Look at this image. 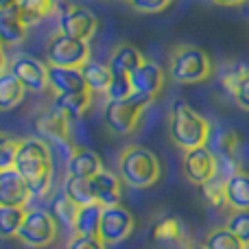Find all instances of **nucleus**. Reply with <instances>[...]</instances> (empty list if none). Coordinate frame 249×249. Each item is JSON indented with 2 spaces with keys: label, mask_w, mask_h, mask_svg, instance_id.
Masks as SVG:
<instances>
[{
  "label": "nucleus",
  "mask_w": 249,
  "mask_h": 249,
  "mask_svg": "<svg viewBox=\"0 0 249 249\" xmlns=\"http://www.w3.org/2000/svg\"><path fill=\"white\" fill-rule=\"evenodd\" d=\"M228 208L230 212L249 210V173L238 171L228 179Z\"/></svg>",
  "instance_id": "5701e85b"
},
{
  "label": "nucleus",
  "mask_w": 249,
  "mask_h": 249,
  "mask_svg": "<svg viewBox=\"0 0 249 249\" xmlns=\"http://www.w3.org/2000/svg\"><path fill=\"white\" fill-rule=\"evenodd\" d=\"M230 96L234 99V103H236L238 107L249 112V66L247 64H243L241 77H238L236 86H234V90H232Z\"/></svg>",
  "instance_id": "72a5a7b5"
},
{
  "label": "nucleus",
  "mask_w": 249,
  "mask_h": 249,
  "mask_svg": "<svg viewBox=\"0 0 249 249\" xmlns=\"http://www.w3.org/2000/svg\"><path fill=\"white\" fill-rule=\"evenodd\" d=\"M103 168L99 153H94L92 149L86 146H74L68 155V175L81 177V179H94Z\"/></svg>",
  "instance_id": "dca6fc26"
},
{
  "label": "nucleus",
  "mask_w": 249,
  "mask_h": 249,
  "mask_svg": "<svg viewBox=\"0 0 249 249\" xmlns=\"http://www.w3.org/2000/svg\"><path fill=\"white\" fill-rule=\"evenodd\" d=\"M7 66L26 90L44 92L46 88H51V68L44 61L31 55H16L11 61H7Z\"/></svg>",
  "instance_id": "1a4fd4ad"
},
{
  "label": "nucleus",
  "mask_w": 249,
  "mask_h": 249,
  "mask_svg": "<svg viewBox=\"0 0 249 249\" xmlns=\"http://www.w3.org/2000/svg\"><path fill=\"white\" fill-rule=\"evenodd\" d=\"M16 171L29 184L35 197H44L53 181V153L42 138H20L16 155Z\"/></svg>",
  "instance_id": "f257e3e1"
},
{
  "label": "nucleus",
  "mask_w": 249,
  "mask_h": 249,
  "mask_svg": "<svg viewBox=\"0 0 249 249\" xmlns=\"http://www.w3.org/2000/svg\"><path fill=\"white\" fill-rule=\"evenodd\" d=\"M51 68V88L55 96H68V94H79V92H88L86 77L81 70L74 68Z\"/></svg>",
  "instance_id": "a211bd4d"
},
{
  "label": "nucleus",
  "mask_w": 249,
  "mask_h": 249,
  "mask_svg": "<svg viewBox=\"0 0 249 249\" xmlns=\"http://www.w3.org/2000/svg\"><path fill=\"white\" fill-rule=\"evenodd\" d=\"M118 177L131 188H151L162 177V164L151 149L129 144L118 158Z\"/></svg>",
  "instance_id": "7ed1b4c3"
},
{
  "label": "nucleus",
  "mask_w": 249,
  "mask_h": 249,
  "mask_svg": "<svg viewBox=\"0 0 249 249\" xmlns=\"http://www.w3.org/2000/svg\"><path fill=\"white\" fill-rule=\"evenodd\" d=\"M238 146H241V136L232 127L212 129L210 149L219 162H238Z\"/></svg>",
  "instance_id": "412c9836"
},
{
  "label": "nucleus",
  "mask_w": 249,
  "mask_h": 249,
  "mask_svg": "<svg viewBox=\"0 0 249 249\" xmlns=\"http://www.w3.org/2000/svg\"><path fill=\"white\" fill-rule=\"evenodd\" d=\"M203 243H206L208 249H249L245 243H243L234 232H230L225 225L223 228L210 230Z\"/></svg>",
  "instance_id": "2f4dec72"
},
{
  "label": "nucleus",
  "mask_w": 249,
  "mask_h": 249,
  "mask_svg": "<svg viewBox=\"0 0 249 249\" xmlns=\"http://www.w3.org/2000/svg\"><path fill=\"white\" fill-rule=\"evenodd\" d=\"M66 249H107V245L99 236H79V234H74L68 241Z\"/></svg>",
  "instance_id": "4c0bfd02"
},
{
  "label": "nucleus",
  "mask_w": 249,
  "mask_h": 249,
  "mask_svg": "<svg viewBox=\"0 0 249 249\" xmlns=\"http://www.w3.org/2000/svg\"><path fill=\"white\" fill-rule=\"evenodd\" d=\"M121 177L114 175L109 171H101L99 175L92 179V193L99 206L103 208H112V206H121Z\"/></svg>",
  "instance_id": "6ab92c4d"
},
{
  "label": "nucleus",
  "mask_w": 249,
  "mask_h": 249,
  "mask_svg": "<svg viewBox=\"0 0 249 249\" xmlns=\"http://www.w3.org/2000/svg\"><path fill=\"white\" fill-rule=\"evenodd\" d=\"M131 94H133V86H131V79H129V77H114L109 90L105 92V96H107V103L124 101V99H129Z\"/></svg>",
  "instance_id": "f704fd0d"
},
{
  "label": "nucleus",
  "mask_w": 249,
  "mask_h": 249,
  "mask_svg": "<svg viewBox=\"0 0 249 249\" xmlns=\"http://www.w3.org/2000/svg\"><path fill=\"white\" fill-rule=\"evenodd\" d=\"M31 188L22 175L13 168V171L0 173V206L7 208H24L26 201L31 199Z\"/></svg>",
  "instance_id": "ddd939ff"
},
{
  "label": "nucleus",
  "mask_w": 249,
  "mask_h": 249,
  "mask_svg": "<svg viewBox=\"0 0 249 249\" xmlns=\"http://www.w3.org/2000/svg\"><path fill=\"white\" fill-rule=\"evenodd\" d=\"M26 31H29V26L18 16L16 2H4L0 7V37H2V44L9 46V44L24 42Z\"/></svg>",
  "instance_id": "aec40b11"
},
{
  "label": "nucleus",
  "mask_w": 249,
  "mask_h": 249,
  "mask_svg": "<svg viewBox=\"0 0 249 249\" xmlns=\"http://www.w3.org/2000/svg\"><path fill=\"white\" fill-rule=\"evenodd\" d=\"M101 216H103V206H99V203L79 208L72 232L79 234V236H99Z\"/></svg>",
  "instance_id": "393cba45"
},
{
  "label": "nucleus",
  "mask_w": 249,
  "mask_h": 249,
  "mask_svg": "<svg viewBox=\"0 0 249 249\" xmlns=\"http://www.w3.org/2000/svg\"><path fill=\"white\" fill-rule=\"evenodd\" d=\"M151 238L158 243H166V245H188V230L186 223L179 216L166 214L162 219H158L151 228Z\"/></svg>",
  "instance_id": "f3484780"
},
{
  "label": "nucleus",
  "mask_w": 249,
  "mask_h": 249,
  "mask_svg": "<svg viewBox=\"0 0 249 249\" xmlns=\"http://www.w3.org/2000/svg\"><path fill=\"white\" fill-rule=\"evenodd\" d=\"M144 61L146 59L140 53V48H136L129 42H123L112 51V55H109V59H107V66L114 77H131Z\"/></svg>",
  "instance_id": "2eb2a0df"
},
{
  "label": "nucleus",
  "mask_w": 249,
  "mask_h": 249,
  "mask_svg": "<svg viewBox=\"0 0 249 249\" xmlns=\"http://www.w3.org/2000/svg\"><path fill=\"white\" fill-rule=\"evenodd\" d=\"M181 171L193 186H206L219 173V162H216V155L212 153L210 146H199V149L184 153Z\"/></svg>",
  "instance_id": "9d476101"
},
{
  "label": "nucleus",
  "mask_w": 249,
  "mask_h": 249,
  "mask_svg": "<svg viewBox=\"0 0 249 249\" xmlns=\"http://www.w3.org/2000/svg\"><path fill=\"white\" fill-rule=\"evenodd\" d=\"M35 124H37V131L42 138H48L57 144H70V116L61 112L57 105L44 109Z\"/></svg>",
  "instance_id": "f8f14e48"
},
{
  "label": "nucleus",
  "mask_w": 249,
  "mask_h": 249,
  "mask_svg": "<svg viewBox=\"0 0 249 249\" xmlns=\"http://www.w3.org/2000/svg\"><path fill=\"white\" fill-rule=\"evenodd\" d=\"M225 228L234 232L243 243L249 247V210L247 212H230Z\"/></svg>",
  "instance_id": "473e14b6"
},
{
  "label": "nucleus",
  "mask_w": 249,
  "mask_h": 249,
  "mask_svg": "<svg viewBox=\"0 0 249 249\" xmlns=\"http://www.w3.org/2000/svg\"><path fill=\"white\" fill-rule=\"evenodd\" d=\"M64 190L68 195V199L74 203V206L83 208V206H92L96 203L94 193H92V179H81V177H72L68 175L64 179Z\"/></svg>",
  "instance_id": "a878e982"
},
{
  "label": "nucleus",
  "mask_w": 249,
  "mask_h": 249,
  "mask_svg": "<svg viewBox=\"0 0 249 249\" xmlns=\"http://www.w3.org/2000/svg\"><path fill=\"white\" fill-rule=\"evenodd\" d=\"M129 79H131L133 92H136V94H142V96H149V99H155L164 88V70L160 68L155 61H149V59H146Z\"/></svg>",
  "instance_id": "4468645a"
},
{
  "label": "nucleus",
  "mask_w": 249,
  "mask_h": 249,
  "mask_svg": "<svg viewBox=\"0 0 249 249\" xmlns=\"http://www.w3.org/2000/svg\"><path fill=\"white\" fill-rule=\"evenodd\" d=\"M168 133H171V140L186 153L199 146H208L212 136V124L208 118L195 112L186 101H175L168 114Z\"/></svg>",
  "instance_id": "f03ea898"
},
{
  "label": "nucleus",
  "mask_w": 249,
  "mask_h": 249,
  "mask_svg": "<svg viewBox=\"0 0 249 249\" xmlns=\"http://www.w3.org/2000/svg\"><path fill=\"white\" fill-rule=\"evenodd\" d=\"M26 208H7L0 206V234L2 238H13L20 234L22 223L26 219Z\"/></svg>",
  "instance_id": "c756f323"
},
{
  "label": "nucleus",
  "mask_w": 249,
  "mask_h": 249,
  "mask_svg": "<svg viewBox=\"0 0 249 249\" xmlns=\"http://www.w3.org/2000/svg\"><path fill=\"white\" fill-rule=\"evenodd\" d=\"M99 29V20L88 7L81 4H59L57 7V33L90 42Z\"/></svg>",
  "instance_id": "423d86ee"
},
{
  "label": "nucleus",
  "mask_w": 249,
  "mask_h": 249,
  "mask_svg": "<svg viewBox=\"0 0 249 249\" xmlns=\"http://www.w3.org/2000/svg\"><path fill=\"white\" fill-rule=\"evenodd\" d=\"M184 249H208V247H206V243H193V241H190Z\"/></svg>",
  "instance_id": "58836bf2"
},
{
  "label": "nucleus",
  "mask_w": 249,
  "mask_h": 249,
  "mask_svg": "<svg viewBox=\"0 0 249 249\" xmlns=\"http://www.w3.org/2000/svg\"><path fill=\"white\" fill-rule=\"evenodd\" d=\"M16 9H18V16L22 18V22L26 26H33V24H39L51 13H55L57 4L51 2V0H20V2H16Z\"/></svg>",
  "instance_id": "b1692460"
},
{
  "label": "nucleus",
  "mask_w": 249,
  "mask_h": 249,
  "mask_svg": "<svg viewBox=\"0 0 249 249\" xmlns=\"http://www.w3.org/2000/svg\"><path fill=\"white\" fill-rule=\"evenodd\" d=\"M212 70L210 55L195 44H177L168 57V74L175 83H203L212 77Z\"/></svg>",
  "instance_id": "20e7f679"
},
{
  "label": "nucleus",
  "mask_w": 249,
  "mask_h": 249,
  "mask_svg": "<svg viewBox=\"0 0 249 249\" xmlns=\"http://www.w3.org/2000/svg\"><path fill=\"white\" fill-rule=\"evenodd\" d=\"M18 146H20V140H13V138H4L2 140V146H0V173L16 168Z\"/></svg>",
  "instance_id": "c9c22d12"
},
{
  "label": "nucleus",
  "mask_w": 249,
  "mask_h": 249,
  "mask_svg": "<svg viewBox=\"0 0 249 249\" xmlns=\"http://www.w3.org/2000/svg\"><path fill=\"white\" fill-rule=\"evenodd\" d=\"M53 105H57L70 118H81L92 105V90L79 92V94H68V96H55Z\"/></svg>",
  "instance_id": "c85d7f7f"
},
{
  "label": "nucleus",
  "mask_w": 249,
  "mask_h": 249,
  "mask_svg": "<svg viewBox=\"0 0 249 249\" xmlns=\"http://www.w3.org/2000/svg\"><path fill=\"white\" fill-rule=\"evenodd\" d=\"M57 221L53 219V214L48 210H39V208H33V210L26 212V219L22 223V230L18 234L22 243L31 249H42L48 247L57 241Z\"/></svg>",
  "instance_id": "6e6552de"
},
{
  "label": "nucleus",
  "mask_w": 249,
  "mask_h": 249,
  "mask_svg": "<svg viewBox=\"0 0 249 249\" xmlns=\"http://www.w3.org/2000/svg\"><path fill=\"white\" fill-rule=\"evenodd\" d=\"M151 103H153V99L133 92L129 99L105 105V123H107V127L112 129L114 133H118V136L131 133L133 129H136L138 121H140L142 112H144Z\"/></svg>",
  "instance_id": "0eeeda50"
},
{
  "label": "nucleus",
  "mask_w": 249,
  "mask_h": 249,
  "mask_svg": "<svg viewBox=\"0 0 249 249\" xmlns=\"http://www.w3.org/2000/svg\"><path fill=\"white\" fill-rule=\"evenodd\" d=\"M24 94H26V88L18 81L16 77L11 74L7 66V59L2 57V74H0V107L4 112L13 109L16 105H20L24 101Z\"/></svg>",
  "instance_id": "4be33fe9"
},
{
  "label": "nucleus",
  "mask_w": 249,
  "mask_h": 249,
  "mask_svg": "<svg viewBox=\"0 0 249 249\" xmlns=\"http://www.w3.org/2000/svg\"><path fill=\"white\" fill-rule=\"evenodd\" d=\"M203 199L214 208H225L228 206V177L216 173L206 186H201Z\"/></svg>",
  "instance_id": "7c9ffc66"
},
{
  "label": "nucleus",
  "mask_w": 249,
  "mask_h": 249,
  "mask_svg": "<svg viewBox=\"0 0 249 249\" xmlns=\"http://www.w3.org/2000/svg\"><path fill=\"white\" fill-rule=\"evenodd\" d=\"M83 77H86V83L90 90L94 92H107L109 86H112V70H109L107 64H99V61H88L81 68Z\"/></svg>",
  "instance_id": "cd10ccee"
},
{
  "label": "nucleus",
  "mask_w": 249,
  "mask_h": 249,
  "mask_svg": "<svg viewBox=\"0 0 249 249\" xmlns=\"http://www.w3.org/2000/svg\"><path fill=\"white\" fill-rule=\"evenodd\" d=\"M46 61L53 68L81 70L90 59V42L55 33L46 44Z\"/></svg>",
  "instance_id": "39448f33"
},
{
  "label": "nucleus",
  "mask_w": 249,
  "mask_h": 249,
  "mask_svg": "<svg viewBox=\"0 0 249 249\" xmlns=\"http://www.w3.org/2000/svg\"><path fill=\"white\" fill-rule=\"evenodd\" d=\"M133 225H136V219L123 203L121 206L103 208L99 238L105 245H118L124 238H129V234L133 232Z\"/></svg>",
  "instance_id": "9b49d317"
},
{
  "label": "nucleus",
  "mask_w": 249,
  "mask_h": 249,
  "mask_svg": "<svg viewBox=\"0 0 249 249\" xmlns=\"http://www.w3.org/2000/svg\"><path fill=\"white\" fill-rule=\"evenodd\" d=\"M127 7L136 13H144V16H153V13H162L171 7L168 0H140V2H127Z\"/></svg>",
  "instance_id": "e433bc0d"
},
{
  "label": "nucleus",
  "mask_w": 249,
  "mask_h": 249,
  "mask_svg": "<svg viewBox=\"0 0 249 249\" xmlns=\"http://www.w3.org/2000/svg\"><path fill=\"white\" fill-rule=\"evenodd\" d=\"M53 219L57 221V225L66 230H72L74 228V221H77V212H79V206H74L72 201L68 199V195L61 190L53 197V203H51V210Z\"/></svg>",
  "instance_id": "bb28decb"
}]
</instances>
